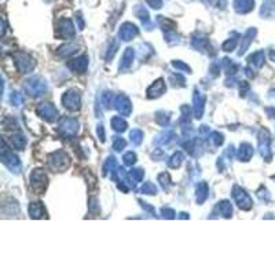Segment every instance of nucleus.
<instances>
[{"label":"nucleus","mask_w":275,"mask_h":275,"mask_svg":"<svg viewBox=\"0 0 275 275\" xmlns=\"http://www.w3.org/2000/svg\"><path fill=\"white\" fill-rule=\"evenodd\" d=\"M149 6H152L153 8H160L162 6V0H146Z\"/></svg>","instance_id":"7ed1b4c3"},{"label":"nucleus","mask_w":275,"mask_h":275,"mask_svg":"<svg viewBox=\"0 0 275 275\" xmlns=\"http://www.w3.org/2000/svg\"><path fill=\"white\" fill-rule=\"evenodd\" d=\"M253 7H255V0H236L234 1V8L242 14L252 11Z\"/></svg>","instance_id":"f257e3e1"},{"label":"nucleus","mask_w":275,"mask_h":275,"mask_svg":"<svg viewBox=\"0 0 275 275\" xmlns=\"http://www.w3.org/2000/svg\"><path fill=\"white\" fill-rule=\"evenodd\" d=\"M260 14L263 17H270V16H275V1L270 0V1H266L263 6H261V10H260Z\"/></svg>","instance_id":"f03ea898"}]
</instances>
